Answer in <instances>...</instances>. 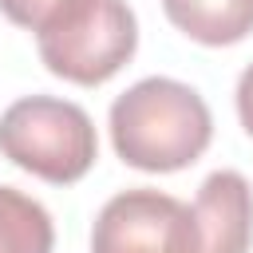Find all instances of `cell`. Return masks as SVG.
<instances>
[{
  "mask_svg": "<svg viewBox=\"0 0 253 253\" xmlns=\"http://www.w3.org/2000/svg\"><path fill=\"white\" fill-rule=\"evenodd\" d=\"M253 241V190L245 174L217 170L202 182L182 253H249Z\"/></svg>",
  "mask_w": 253,
  "mask_h": 253,
  "instance_id": "5b68a950",
  "label": "cell"
},
{
  "mask_svg": "<svg viewBox=\"0 0 253 253\" xmlns=\"http://www.w3.org/2000/svg\"><path fill=\"white\" fill-rule=\"evenodd\" d=\"M63 0H0V12L12 20V24H20V28H40L55 8H59Z\"/></svg>",
  "mask_w": 253,
  "mask_h": 253,
  "instance_id": "ba28073f",
  "label": "cell"
},
{
  "mask_svg": "<svg viewBox=\"0 0 253 253\" xmlns=\"http://www.w3.org/2000/svg\"><path fill=\"white\" fill-rule=\"evenodd\" d=\"M51 213L36 198L0 186V253H51Z\"/></svg>",
  "mask_w": 253,
  "mask_h": 253,
  "instance_id": "52a82bcc",
  "label": "cell"
},
{
  "mask_svg": "<svg viewBox=\"0 0 253 253\" xmlns=\"http://www.w3.org/2000/svg\"><path fill=\"white\" fill-rule=\"evenodd\" d=\"M237 115H241V126H245V134L253 138V63L241 71V79H237Z\"/></svg>",
  "mask_w": 253,
  "mask_h": 253,
  "instance_id": "9c48e42d",
  "label": "cell"
},
{
  "mask_svg": "<svg viewBox=\"0 0 253 253\" xmlns=\"http://www.w3.org/2000/svg\"><path fill=\"white\" fill-rule=\"evenodd\" d=\"M213 119L206 99L166 75L138 79L111 103V142L134 170L170 174L206 154Z\"/></svg>",
  "mask_w": 253,
  "mask_h": 253,
  "instance_id": "6da1fadb",
  "label": "cell"
},
{
  "mask_svg": "<svg viewBox=\"0 0 253 253\" xmlns=\"http://www.w3.org/2000/svg\"><path fill=\"white\" fill-rule=\"evenodd\" d=\"M0 154L43 182L67 186L95 166L99 138L79 103L28 95L0 115Z\"/></svg>",
  "mask_w": 253,
  "mask_h": 253,
  "instance_id": "3957f363",
  "label": "cell"
},
{
  "mask_svg": "<svg viewBox=\"0 0 253 253\" xmlns=\"http://www.w3.org/2000/svg\"><path fill=\"white\" fill-rule=\"evenodd\" d=\"M170 24L198 43L225 47L253 32V0H162Z\"/></svg>",
  "mask_w": 253,
  "mask_h": 253,
  "instance_id": "8992f818",
  "label": "cell"
},
{
  "mask_svg": "<svg viewBox=\"0 0 253 253\" xmlns=\"http://www.w3.org/2000/svg\"><path fill=\"white\" fill-rule=\"evenodd\" d=\"M36 47L51 75L99 87L130 63L138 24L126 0H63L36 28Z\"/></svg>",
  "mask_w": 253,
  "mask_h": 253,
  "instance_id": "7a4b0ae2",
  "label": "cell"
},
{
  "mask_svg": "<svg viewBox=\"0 0 253 253\" xmlns=\"http://www.w3.org/2000/svg\"><path fill=\"white\" fill-rule=\"evenodd\" d=\"M190 206L158 190L115 194L91 229V253H182Z\"/></svg>",
  "mask_w": 253,
  "mask_h": 253,
  "instance_id": "277c9868",
  "label": "cell"
}]
</instances>
